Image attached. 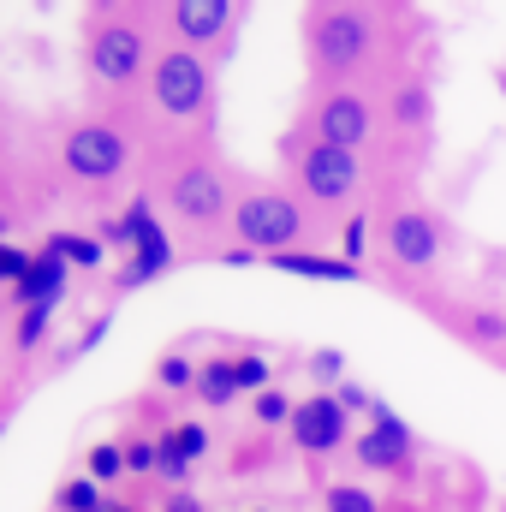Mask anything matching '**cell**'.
Instances as JSON below:
<instances>
[{
    "instance_id": "obj_6",
    "label": "cell",
    "mask_w": 506,
    "mask_h": 512,
    "mask_svg": "<svg viewBox=\"0 0 506 512\" xmlns=\"http://www.w3.org/2000/svg\"><path fill=\"white\" fill-rule=\"evenodd\" d=\"M280 161L292 167L298 197H304L310 209H346V203L364 191V161H358L352 149L316 143L310 131H286V137H280Z\"/></svg>"
},
{
    "instance_id": "obj_7",
    "label": "cell",
    "mask_w": 506,
    "mask_h": 512,
    "mask_svg": "<svg viewBox=\"0 0 506 512\" xmlns=\"http://www.w3.org/2000/svg\"><path fill=\"white\" fill-rule=\"evenodd\" d=\"M149 108L167 126H203L209 108H215V60L197 54V48L167 42L155 72H149Z\"/></svg>"
},
{
    "instance_id": "obj_39",
    "label": "cell",
    "mask_w": 506,
    "mask_h": 512,
    "mask_svg": "<svg viewBox=\"0 0 506 512\" xmlns=\"http://www.w3.org/2000/svg\"><path fill=\"white\" fill-rule=\"evenodd\" d=\"M102 512H108V507H102Z\"/></svg>"
},
{
    "instance_id": "obj_2",
    "label": "cell",
    "mask_w": 506,
    "mask_h": 512,
    "mask_svg": "<svg viewBox=\"0 0 506 512\" xmlns=\"http://www.w3.org/2000/svg\"><path fill=\"white\" fill-rule=\"evenodd\" d=\"M155 203H161L191 239H215V233H233L239 185H233V173H227L209 149H173V161L161 167Z\"/></svg>"
},
{
    "instance_id": "obj_10",
    "label": "cell",
    "mask_w": 506,
    "mask_h": 512,
    "mask_svg": "<svg viewBox=\"0 0 506 512\" xmlns=\"http://www.w3.org/2000/svg\"><path fill=\"white\" fill-rule=\"evenodd\" d=\"M381 251L393 268H405V274H429V268H441L447 262V221L441 215H429V209H387L381 215Z\"/></svg>"
},
{
    "instance_id": "obj_19",
    "label": "cell",
    "mask_w": 506,
    "mask_h": 512,
    "mask_svg": "<svg viewBox=\"0 0 506 512\" xmlns=\"http://www.w3.org/2000/svg\"><path fill=\"white\" fill-rule=\"evenodd\" d=\"M42 251L66 256L72 268H90V274H96V268H108V256H114L96 233H48V239H42Z\"/></svg>"
},
{
    "instance_id": "obj_21",
    "label": "cell",
    "mask_w": 506,
    "mask_h": 512,
    "mask_svg": "<svg viewBox=\"0 0 506 512\" xmlns=\"http://www.w3.org/2000/svg\"><path fill=\"white\" fill-rule=\"evenodd\" d=\"M108 507V495H102V483L84 471V477H66L60 489H54V512H102Z\"/></svg>"
},
{
    "instance_id": "obj_30",
    "label": "cell",
    "mask_w": 506,
    "mask_h": 512,
    "mask_svg": "<svg viewBox=\"0 0 506 512\" xmlns=\"http://www.w3.org/2000/svg\"><path fill=\"white\" fill-rule=\"evenodd\" d=\"M30 268H36V251L30 245H0V280H6V292H18L30 280Z\"/></svg>"
},
{
    "instance_id": "obj_36",
    "label": "cell",
    "mask_w": 506,
    "mask_h": 512,
    "mask_svg": "<svg viewBox=\"0 0 506 512\" xmlns=\"http://www.w3.org/2000/svg\"><path fill=\"white\" fill-rule=\"evenodd\" d=\"M161 512H209V507H203L191 489H179V495H167V507H161Z\"/></svg>"
},
{
    "instance_id": "obj_22",
    "label": "cell",
    "mask_w": 506,
    "mask_h": 512,
    "mask_svg": "<svg viewBox=\"0 0 506 512\" xmlns=\"http://www.w3.org/2000/svg\"><path fill=\"white\" fill-rule=\"evenodd\" d=\"M459 334H465V346L495 352V346H506V316L501 310H465L459 316Z\"/></svg>"
},
{
    "instance_id": "obj_20",
    "label": "cell",
    "mask_w": 506,
    "mask_h": 512,
    "mask_svg": "<svg viewBox=\"0 0 506 512\" xmlns=\"http://www.w3.org/2000/svg\"><path fill=\"white\" fill-rule=\"evenodd\" d=\"M54 316L60 310H18V322H12V358H36L54 340Z\"/></svg>"
},
{
    "instance_id": "obj_38",
    "label": "cell",
    "mask_w": 506,
    "mask_h": 512,
    "mask_svg": "<svg viewBox=\"0 0 506 512\" xmlns=\"http://www.w3.org/2000/svg\"><path fill=\"white\" fill-rule=\"evenodd\" d=\"M256 512H268V507H256Z\"/></svg>"
},
{
    "instance_id": "obj_16",
    "label": "cell",
    "mask_w": 506,
    "mask_h": 512,
    "mask_svg": "<svg viewBox=\"0 0 506 512\" xmlns=\"http://www.w3.org/2000/svg\"><path fill=\"white\" fill-rule=\"evenodd\" d=\"M274 274H298V280H328V286H358L364 268L346 262L340 251H280V256H262Z\"/></svg>"
},
{
    "instance_id": "obj_17",
    "label": "cell",
    "mask_w": 506,
    "mask_h": 512,
    "mask_svg": "<svg viewBox=\"0 0 506 512\" xmlns=\"http://www.w3.org/2000/svg\"><path fill=\"white\" fill-rule=\"evenodd\" d=\"M387 120L399 131H429L435 126V90L423 78H399L393 96H387Z\"/></svg>"
},
{
    "instance_id": "obj_4",
    "label": "cell",
    "mask_w": 506,
    "mask_h": 512,
    "mask_svg": "<svg viewBox=\"0 0 506 512\" xmlns=\"http://www.w3.org/2000/svg\"><path fill=\"white\" fill-rule=\"evenodd\" d=\"M322 239L310 203L286 185H239V209H233V245H251L262 256L280 251H310Z\"/></svg>"
},
{
    "instance_id": "obj_25",
    "label": "cell",
    "mask_w": 506,
    "mask_h": 512,
    "mask_svg": "<svg viewBox=\"0 0 506 512\" xmlns=\"http://www.w3.org/2000/svg\"><path fill=\"white\" fill-rule=\"evenodd\" d=\"M304 370H310L316 393H334V387L346 382V352H340V346H316V352L304 358Z\"/></svg>"
},
{
    "instance_id": "obj_3",
    "label": "cell",
    "mask_w": 506,
    "mask_h": 512,
    "mask_svg": "<svg viewBox=\"0 0 506 512\" xmlns=\"http://www.w3.org/2000/svg\"><path fill=\"white\" fill-rule=\"evenodd\" d=\"M304 54L310 72L322 78V90L364 78L381 66V12L376 6H310L304 12Z\"/></svg>"
},
{
    "instance_id": "obj_28",
    "label": "cell",
    "mask_w": 506,
    "mask_h": 512,
    "mask_svg": "<svg viewBox=\"0 0 506 512\" xmlns=\"http://www.w3.org/2000/svg\"><path fill=\"white\" fill-rule=\"evenodd\" d=\"M90 477H96L102 489H108V483H120V477H131V471H126V447H120V435H114V441H96V447H90Z\"/></svg>"
},
{
    "instance_id": "obj_14",
    "label": "cell",
    "mask_w": 506,
    "mask_h": 512,
    "mask_svg": "<svg viewBox=\"0 0 506 512\" xmlns=\"http://www.w3.org/2000/svg\"><path fill=\"white\" fill-rule=\"evenodd\" d=\"M161 483L179 495V489H191V477L209 465V453H215V435H209V423H197V417H179V423H167L161 435Z\"/></svg>"
},
{
    "instance_id": "obj_11",
    "label": "cell",
    "mask_w": 506,
    "mask_h": 512,
    "mask_svg": "<svg viewBox=\"0 0 506 512\" xmlns=\"http://www.w3.org/2000/svg\"><path fill=\"white\" fill-rule=\"evenodd\" d=\"M161 18H167V30H173L179 48L215 54V48H227L239 36L245 6L239 0H173V6H161Z\"/></svg>"
},
{
    "instance_id": "obj_32",
    "label": "cell",
    "mask_w": 506,
    "mask_h": 512,
    "mask_svg": "<svg viewBox=\"0 0 506 512\" xmlns=\"http://www.w3.org/2000/svg\"><path fill=\"white\" fill-rule=\"evenodd\" d=\"M334 399L346 405V417H364V423L376 417V405H381V399H376L364 382H340V387H334Z\"/></svg>"
},
{
    "instance_id": "obj_12",
    "label": "cell",
    "mask_w": 506,
    "mask_h": 512,
    "mask_svg": "<svg viewBox=\"0 0 506 512\" xmlns=\"http://www.w3.org/2000/svg\"><path fill=\"white\" fill-rule=\"evenodd\" d=\"M286 435H292V447L304 459H328V453H340V447L358 441V429H352V417H346V405L334 393H304L298 411H292V423H286Z\"/></svg>"
},
{
    "instance_id": "obj_33",
    "label": "cell",
    "mask_w": 506,
    "mask_h": 512,
    "mask_svg": "<svg viewBox=\"0 0 506 512\" xmlns=\"http://www.w3.org/2000/svg\"><path fill=\"white\" fill-rule=\"evenodd\" d=\"M108 328H114V316H96V322H90V328H84V334H78V340H72V346L60 352V364H72V358H84V352H96V346L108 340Z\"/></svg>"
},
{
    "instance_id": "obj_15",
    "label": "cell",
    "mask_w": 506,
    "mask_h": 512,
    "mask_svg": "<svg viewBox=\"0 0 506 512\" xmlns=\"http://www.w3.org/2000/svg\"><path fill=\"white\" fill-rule=\"evenodd\" d=\"M66 292H72V262L36 245V268H30V280H24L18 292H6V304H12V310H60Z\"/></svg>"
},
{
    "instance_id": "obj_5",
    "label": "cell",
    "mask_w": 506,
    "mask_h": 512,
    "mask_svg": "<svg viewBox=\"0 0 506 512\" xmlns=\"http://www.w3.org/2000/svg\"><path fill=\"white\" fill-rule=\"evenodd\" d=\"M54 155H60V173L84 197H108L137 161V137L120 120H78V126H66Z\"/></svg>"
},
{
    "instance_id": "obj_31",
    "label": "cell",
    "mask_w": 506,
    "mask_h": 512,
    "mask_svg": "<svg viewBox=\"0 0 506 512\" xmlns=\"http://www.w3.org/2000/svg\"><path fill=\"white\" fill-rule=\"evenodd\" d=\"M239 387H245V393H268V387H274V364H268V358H262V352H239Z\"/></svg>"
},
{
    "instance_id": "obj_13",
    "label": "cell",
    "mask_w": 506,
    "mask_h": 512,
    "mask_svg": "<svg viewBox=\"0 0 506 512\" xmlns=\"http://www.w3.org/2000/svg\"><path fill=\"white\" fill-rule=\"evenodd\" d=\"M352 459H358L364 471H376V477H411L417 435H411V423H405L393 405H376L370 429H358V441H352Z\"/></svg>"
},
{
    "instance_id": "obj_1",
    "label": "cell",
    "mask_w": 506,
    "mask_h": 512,
    "mask_svg": "<svg viewBox=\"0 0 506 512\" xmlns=\"http://www.w3.org/2000/svg\"><path fill=\"white\" fill-rule=\"evenodd\" d=\"M155 24L143 6H90L84 18V78L102 96H131L155 72Z\"/></svg>"
},
{
    "instance_id": "obj_26",
    "label": "cell",
    "mask_w": 506,
    "mask_h": 512,
    "mask_svg": "<svg viewBox=\"0 0 506 512\" xmlns=\"http://www.w3.org/2000/svg\"><path fill=\"white\" fill-rule=\"evenodd\" d=\"M322 512H381L364 483H322Z\"/></svg>"
},
{
    "instance_id": "obj_37",
    "label": "cell",
    "mask_w": 506,
    "mask_h": 512,
    "mask_svg": "<svg viewBox=\"0 0 506 512\" xmlns=\"http://www.w3.org/2000/svg\"><path fill=\"white\" fill-rule=\"evenodd\" d=\"M108 512H143V507H126V501H108Z\"/></svg>"
},
{
    "instance_id": "obj_34",
    "label": "cell",
    "mask_w": 506,
    "mask_h": 512,
    "mask_svg": "<svg viewBox=\"0 0 506 512\" xmlns=\"http://www.w3.org/2000/svg\"><path fill=\"white\" fill-rule=\"evenodd\" d=\"M96 239H102L108 251H126L131 256V221H126V215H102V221H96Z\"/></svg>"
},
{
    "instance_id": "obj_24",
    "label": "cell",
    "mask_w": 506,
    "mask_h": 512,
    "mask_svg": "<svg viewBox=\"0 0 506 512\" xmlns=\"http://www.w3.org/2000/svg\"><path fill=\"white\" fill-rule=\"evenodd\" d=\"M120 447H126V471L131 477H143V483L161 477V441H155V435H137V429H131V435H120Z\"/></svg>"
},
{
    "instance_id": "obj_8",
    "label": "cell",
    "mask_w": 506,
    "mask_h": 512,
    "mask_svg": "<svg viewBox=\"0 0 506 512\" xmlns=\"http://www.w3.org/2000/svg\"><path fill=\"white\" fill-rule=\"evenodd\" d=\"M120 215L131 221V256L120 262V274H114V292H137V286H155L161 274H173L179 268V245L161 227V203L149 191H137Z\"/></svg>"
},
{
    "instance_id": "obj_29",
    "label": "cell",
    "mask_w": 506,
    "mask_h": 512,
    "mask_svg": "<svg viewBox=\"0 0 506 512\" xmlns=\"http://www.w3.org/2000/svg\"><path fill=\"white\" fill-rule=\"evenodd\" d=\"M370 239H376V221H370L364 209H358V215H346V227H340V256L364 268V256H370Z\"/></svg>"
},
{
    "instance_id": "obj_23",
    "label": "cell",
    "mask_w": 506,
    "mask_h": 512,
    "mask_svg": "<svg viewBox=\"0 0 506 512\" xmlns=\"http://www.w3.org/2000/svg\"><path fill=\"white\" fill-rule=\"evenodd\" d=\"M197 370L203 364H191V352H161L155 358V387L161 393H197Z\"/></svg>"
},
{
    "instance_id": "obj_18",
    "label": "cell",
    "mask_w": 506,
    "mask_h": 512,
    "mask_svg": "<svg viewBox=\"0 0 506 512\" xmlns=\"http://www.w3.org/2000/svg\"><path fill=\"white\" fill-rule=\"evenodd\" d=\"M245 387H239V358H203V370H197V399L209 405V411H221V405H233Z\"/></svg>"
},
{
    "instance_id": "obj_35",
    "label": "cell",
    "mask_w": 506,
    "mask_h": 512,
    "mask_svg": "<svg viewBox=\"0 0 506 512\" xmlns=\"http://www.w3.org/2000/svg\"><path fill=\"white\" fill-rule=\"evenodd\" d=\"M215 262H221V268H251V262H262V251H251V245H233V251H215Z\"/></svg>"
},
{
    "instance_id": "obj_27",
    "label": "cell",
    "mask_w": 506,
    "mask_h": 512,
    "mask_svg": "<svg viewBox=\"0 0 506 512\" xmlns=\"http://www.w3.org/2000/svg\"><path fill=\"white\" fill-rule=\"evenodd\" d=\"M292 411H298V399H286V387H268V393H256V399H251L256 429H286V423H292Z\"/></svg>"
},
{
    "instance_id": "obj_9",
    "label": "cell",
    "mask_w": 506,
    "mask_h": 512,
    "mask_svg": "<svg viewBox=\"0 0 506 512\" xmlns=\"http://www.w3.org/2000/svg\"><path fill=\"white\" fill-rule=\"evenodd\" d=\"M376 96H364L358 84H334V90H316L310 96V114H304V131L316 143H334V149H370L376 137Z\"/></svg>"
}]
</instances>
